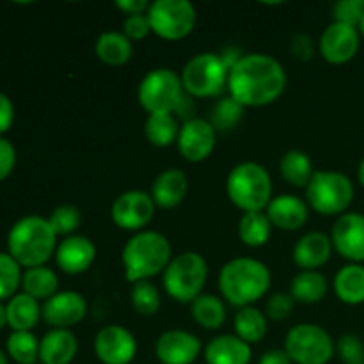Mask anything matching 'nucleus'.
Wrapping results in <instances>:
<instances>
[{"label":"nucleus","instance_id":"f257e3e1","mask_svg":"<svg viewBox=\"0 0 364 364\" xmlns=\"http://www.w3.org/2000/svg\"><path fill=\"white\" fill-rule=\"evenodd\" d=\"M287 87L284 66L269 53H245L231 66L228 95L245 109L279 100Z\"/></svg>","mask_w":364,"mask_h":364},{"label":"nucleus","instance_id":"f03ea898","mask_svg":"<svg viewBox=\"0 0 364 364\" xmlns=\"http://www.w3.org/2000/svg\"><path fill=\"white\" fill-rule=\"evenodd\" d=\"M217 284L220 297L240 309L262 301L269 294L272 274L259 259L233 258L220 269Z\"/></svg>","mask_w":364,"mask_h":364},{"label":"nucleus","instance_id":"7ed1b4c3","mask_svg":"<svg viewBox=\"0 0 364 364\" xmlns=\"http://www.w3.org/2000/svg\"><path fill=\"white\" fill-rule=\"evenodd\" d=\"M173 259V247L166 235L153 230L135 233L124 244L121 263L128 283L149 281L151 277L166 272Z\"/></svg>","mask_w":364,"mask_h":364},{"label":"nucleus","instance_id":"20e7f679","mask_svg":"<svg viewBox=\"0 0 364 364\" xmlns=\"http://www.w3.org/2000/svg\"><path fill=\"white\" fill-rule=\"evenodd\" d=\"M57 244L55 231L41 215L21 217L7 235V252L25 269L45 265L55 255Z\"/></svg>","mask_w":364,"mask_h":364},{"label":"nucleus","instance_id":"39448f33","mask_svg":"<svg viewBox=\"0 0 364 364\" xmlns=\"http://www.w3.org/2000/svg\"><path fill=\"white\" fill-rule=\"evenodd\" d=\"M226 194L244 213L265 212L272 201V178L262 164L240 162L228 174Z\"/></svg>","mask_w":364,"mask_h":364},{"label":"nucleus","instance_id":"423d86ee","mask_svg":"<svg viewBox=\"0 0 364 364\" xmlns=\"http://www.w3.org/2000/svg\"><path fill=\"white\" fill-rule=\"evenodd\" d=\"M208 281V263L196 251H185L173 256L169 267L162 274L166 294L180 304H192L205 290Z\"/></svg>","mask_w":364,"mask_h":364},{"label":"nucleus","instance_id":"0eeeda50","mask_svg":"<svg viewBox=\"0 0 364 364\" xmlns=\"http://www.w3.org/2000/svg\"><path fill=\"white\" fill-rule=\"evenodd\" d=\"M354 183L340 171H315L306 187V203L320 215H343L354 201Z\"/></svg>","mask_w":364,"mask_h":364},{"label":"nucleus","instance_id":"6e6552de","mask_svg":"<svg viewBox=\"0 0 364 364\" xmlns=\"http://www.w3.org/2000/svg\"><path fill=\"white\" fill-rule=\"evenodd\" d=\"M180 77L188 96L213 98L228 89L230 66L220 53L201 52L187 60Z\"/></svg>","mask_w":364,"mask_h":364},{"label":"nucleus","instance_id":"1a4fd4ad","mask_svg":"<svg viewBox=\"0 0 364 364\" xmlns=\"http://www.w3.org/2000/svg\"><path fill=\"white\" fill-rule=\"evenodd\" d=\"M185 96L181 77L171 68H155L148 71L137 89L139 105L149 114L174 112Z\"/></svg>","mask_w":364,"mask_h":364},{"label":"nucleus","instance_id":"9d476101","mask_svg":"<svg viewBox=\"0 0 364 364\" xmlns=\"http://www.w3.org/2000/svg\"><path fill=\"white\" fill-rule=\"evenodd\" d=\"M284 352L290 355L291 363L329 364L336 354V343L323 327L316 323H299L288 331Z\"/></svg>","mask_w":364,"mask_h":364},{"label":"nucleus","instance_id":"9b49d317","mask_svg":"<svg viewBox=\"0 0 364 364\" xmlns=\"http://www.w3.org/2000/svg\"><path fill=\"white\" fill-rule=\"evenodd\" d=\"M146 14L151 32L166 41L185 39L198 23V11L188 0H155Z\"/></svg>","mask_w":364,"mask_h":364},{"label":"nucleus","instance_id":"f8f14e48","mask_svg":"<svg viewBox=\"0 0 364 364\" xmlns=\"http://www.w3.org/2000/svg\"><path fill=\"white\" fill-rule=\"evenodd\" d=\"M156 205L149 192L127 191L114 199L110 206V219L119 230L139 233L155 219Z\"/></svg>","mask_w":364,"mask_h":364},{"label":"nucleus","instance_id":"ddd939ff","mask_svg":"<svg viewBox=\"0 0 364 364\" xmlns=\"http://www.w3.org/2000/svg\"><path fill=\"white\" fill-rule=\"evenodd\" d=\"M217 144V130L206 117H192L180 128L176 148L187 162H205Z\"/></svg>","mask_w":364,"mask_h":364},{"label":"nucleus","instance_id":"4468645a","mask_svg":"<svg viewBox=\"0 0 364 364\" xmlns=\"http://www.w3.org/2000/svg\"><path fill=\"white\" fill-rule=\"evenodd\" d=\"M361 45V32L358 27L352 25L333 21L326 27V31L320 36L318 52L329 64H347L358 53Z\"/></svg>","mask_w":364,"mask_h":364},{"label":"nucleus","instance_id":"2eb2a0df","mask_svg":"<svg viewBox=\"0 0 364 364\" xmlns=\"http://www.w3.org/2000/svg\"><path fill=\"white\" fill-rule=\"evenodd\" d=\"M95 354L103 364H130L137 355V340L123 326L110 323L95 336Z\"/></svg>","mask_w":364,"mask_h":364},{"label":"nucleus","instance_id":"dca6fc26","mask_svg":"<svg viewBox=\"0 0 364 364\" xmlns=\"http://www.w3.org/2000/svg\"><path fill=\"white\" fill-rule=\"evenodd\" d=\"M87 315V301L78 291H57L53 297L43 302L41 318L52 329H70L78 326Z\"/></svg>","mask_w":364,"mask_h":364},{"label":"nucleus","instance_id":"f3484780","mask_svg":"<svg viewBox=\"0 0 364 364\" xmlns=\"http://www.w3.org/2000/svg\"><path fill=\"white\" fill-rule=\"evenodd\" d=\"M333 247L341 258L350 263L364 262V215L358 212H347L340 215L331 231Z\"/></svg>","mask_w":364,"mask_h":364},{"label":"nucleus","instance_id":"a211bd4d","mask_svg":"<svg viewBox=\"0 0 364 364\" xmlns=\"http://www.w3.org/2000/svg\"><path fill=\"white\" fill-rule=\"evenodd\" d=\"M201 350V340L183 329L164 331L155 343V355L162 364H192Z\"/></svg>","mask_w":364,"mask_h":364},{"label":"nucleus","instance_id":"6ab92c4d","mask_svg":"<svg viewBox=\"0 0 364 364\" xmlns=\"http://www.w3.org/2000/svg\"><path fill=\"white\" fill-rule=\"evenodd\" d=\"M96 259L95 242L84 235H71L63 238L55 249V263L64 274L78 276L87 272Z\"/></svg>","mask_w":364,"mask_h":364},{"label":"nucleus","instance_id":"aec40b11","mask_svg":"<svg viewBox=\"0 0 364 364\" xmlns=\"http://www.w3.org/2000/svg\"><path fill=\"white\" fill-rule=\"evenodd\" d=\"M272 228L283 231H297L306 226L309 217V205L306 199L294 194H281L272 198L265 210Z\"/></svg>","mask_w":364,"mask_h":364},{"label":"nucleus","instance_id":"412c9836","mask_svg":"<svg viewBox=\"0 0 364 364\" xmlns=\"http://www.w3.org/2000/svg\"><path fill=\"white\" fill-rule=\"evenodd\" d=\"M188 192V178L178 167H169L162 171L153 180L149 196L155 205L162 210H173L185 201Z\"/></svg>","mask_w":364,"mask_h":364},{"label":"nucleus","instance_id":"4be33fe9","mask_svg":"<svg viewBox=\"0 0 364 364\" xmlns=\"http://www.w3.org/2000/svg\"><path fill=\"white\" fill-rule=\"evenodd\" d=\"M333 242L322 231H309L302 235L294 247V262L302 270H318L333 256Z\"/></svg>","mask_w":364,"mask_h":364},{"label":"nucleus","instance_id":"5701e85b","mask_svg":"<svg viewBox=\"0 0 364 364\" xmlns=\"http://www.w3.org/2000/svg\"><path fill=\"white\" fill-rule=\"evenodd\" d=\"M78 340L71 329H50L39 340L41 364H70L77 358Z\"/></svg>","mask_w":364,"mask_h":364},{"label":"nucleus","instance_id":"b1692460","mask_svg":"<svg viewBox=\"0 0 364 364\" xmlns=\"http://www.w3.org/2000/svg\"><path fill=\"white\" fill-rule=\"evenodd\" d=\"M251 359V345L235 334H219L205 347L206 364H249Z\"/></svg>","mask_w":364,"mask_h":364},{"label":"nucleus","instance_id":"393cba45","mask_svg":"<svg viewBox=\"0 0 364 364\" xmlns=\"http://www.w3.org/2000/svg\"><path fill=\"white\" fill-rule=\"evenodd\" d=\"M95 53L107 66H124L134 57V43L123 32L107 31L96 39Z\"/></svg>","mask_w":364,"mask_h":364},{"label":"nucleus","instance_id":"a878e982","mask_svg":"<svg viewBox=\"0 0 364 364\" xmlns=\"http://www.w3.org/2000/svg\"><path fill=\"white\" fill-rule=\"evenodd\" d=\"M333 288L343 304L359 306L364 302V267L361 263H348L338 270Z\"/></svg>","mask_w":364,"mask_h":364},{"label":"nucleus","instance_id":"bb28decb","mask_svg":"<svg viewBox=\"0 0 364 364\" xmlns=\"http://www.w3.org/2000/svg\"><path fill=\"white\" fill-rule=\"evenodd\" d=\"M7 326L13 331H32L41 320V306L39 301L27 294H16L6 304Z\"/></svg>","mask_w":364,"mask_h":364},{"label":"nucleus","instance_id":"cd10ccee","mask_svg":"<svg viewBox=\"0 0 364 364\" xmlns=\"http://www.w3.org/2000/svg\"><path fill=\"white\" fill-rule=\"evenodd\" d=\"M329 291V281L318 270H301L290 283V295L295 302L316 304Z\"/></svg>","mask_w":364,"mask_h":364},{"label":"nucleus","instance_id":"c85d7f7f","mask_svg":"<svg viewBox=\"0 0 364 364\" xmlns=\"http://www.w3.org/2000/svg\"><path fill=\"white\" fill-rule=\"evenodd\" d=\"M191 315L206 331H219L228 318L226 302L213 294H201L191 304Z\"/></svg>","mask_w":364,"mask_h":364},{"label":"nucleus","instance_id":"c756f323","mask_svg":"<svg viewBox=\"0 0 364 364\" xmlns=\"http://www.w3.org/2000/svg\"><path fill=\"white\" fill-rule=\"evenodd\" d=\"M235 336L249 345L259 343L269 333V318L263 311H259L255 306L240 308L233 320Z\"/></svg>","mask_w":364,"mask_h":364},{"label":"nucleus","instance_id":"7c9ffc66","mask_svg":"<svg viewBox=\"0 0 364 364\" xmlns=\"http://www.w3.org/2000/svg\"><path fill=\"white\" fill-rule=\"evenodd\" d=\"M180 128L178 117L173 112L149 114L144 123V135L155 148H169L176 144Z\"/></svg>","mask_w":364,"mask_h":364},{"label":"nucleus","instance_id":"2f4dec72","mask_svg":"<svg viewBox=\"0 0 364 364\" xmlns=\"http://www.w3.org/2000/svg\"><path fill=\"white\" fill-rule=\"evenodd\" d=\"M21 290L36 301L45 302L59 291V277L55 270L46 265L27 269L21 276Z\"/></svg>","mask_w":364,"mask_h":364},{"label":"nucleus","instance_id":"473e14b6","mask_svg":"<svg viewBox=\"0 0 364 364\" xmlns=\"http://www.w3.org/2000/svg\"><path fill=\"white\" fill-rule=\"evenodd\" d=\"M279 173L283 180L291 187L306 188L315 174V169H313V162L308 153L301 151V149H290L281 159Z\"/></svg>","mask_w":364,"mask_h":364},{"label":"nucleus","instance_id":"72a5a7b5","mask_svg":"<svg viewBox=\"0 0 364 364\" xmlns=\"http://www.w3.org/2000/svg\"><path fill=\"white\" fill-rule=\"evenodd\" d=\"M272 224L265 212H247L238 220V237L247 247H263L270 240Z\"/></svg>","mask_w":364,"mask_h":364},{"label":"nucleus","instance_id":"f704fd0d","mask_svg":"<svg viewBox=\"0 0 364 364\" xmlns=\"http://www.w3.org/2000/svg\"><path fill=\"white\" fill-rule=\"evenodd\" d=\"M7 355L18 364H36L39 361V340L32 331H13L7 338Z\"/></svg>","mask_w":364,"mask_h":364},{"label":"nucleus","instance_id":"c9c22d12","mask_svg":"<svg viewBox=\"0 0 364 364\" xmlns=\"http://www.w3.org/2000/svg\"><path fill=\"white\" fill-rule=\"evenodd\" d=\"M130 302L137 315L153 316L162 306V295L151 281H139L132 284Z\"/></svg>","mask_w":364,"mask_h":364},{"label":"nucleus","instance_id":"e433bc0d","mask_svg":"<svg viewBox=\"0 0 364 364\" xmlns=\"http://www.w3.org/2000/svg\"><path fill=\"white\" fill-rule=\"evenodd\" d=\"M244 112L245 107L240 105L237 100H233L228 95L213 105L208 119L217 132H230L240 123L242 117H244Z\"/></svg>","mask_w":364,"mask_h":364},{"label":"nucleus","instance_id":"4c0bfd02","mask_svg":"<svg viewBox=\"0 0 364 364\" xmlns=\"http://www.w3.org/2000/svg\"><path fill=\"white\" fill-rule=\"evenodd\" d=\"M48 223L57 237H71L82 224V212L75 205H59L52 210Z\"/></svg>","mask_w":364,"mask_h":364},{"label":"nucleus","instance_id":"58836bf2","mask_svg":"<svg viewBox=\"0 0 364 364\" xmlns=\"http://www.w3.org/2000/svg\"><path fill=\"white\" fill-rule=\"evenodd\" d=\"M21 267L9 252H0V301L16 295L21 287Z\"/></svg>","mask_w":364,"mask_h":364},{"label":"nucleus","instance_id":"ea45409f","mask_svg":"<svg viewBox=\"0 0 364 364\" xmlns=\"http://www.w3.org/2000/svg\"><path fill=\"white\" fill-rule=\"evenodd\" d=\"M334 21L358 27L364 18V0H340L333 6Z\"/></svg>","mask_w":364,"mask_h":364},{"label":"nucleus","instance_id":"a19ab883","mask_svg":"<svg viewBox=\"0 0 364 364\" xmlns=\"http://www.w3.org/2000/svg\"><path fill=\"white\" fill-rule=\"evenodd\" d=\"M336 354L343 364H364V343L355 334H343L336 343Z\"/></svg>","mask_w":364,"mask_h":364},{"label":"nucleus","instance_id":"79ce46f5","mask_svg":"<svg viewBox=\"0 0 364 364\" xmlns=\"http://www.w3.org/2000/svg\"><path fill=\"white\" fill-rule=\"evenodd\" d=\"M295 306V299L291 297L290 294H272L269 297V301L265 302V315L267 318L276 320V322H281V320H287L288 316L291 315Z\"/></svg>","mask_w":364,"mask_h":364},{"label":"nucleus","instance_id":"37998d69","mask_svg":"<svg viewBox=\"0 0 364 364\" xmlns=\"http://www.w3.org/2000/svg\"><path fill=\"white\" fill-rule=\"evenodd\" d=\"M121 32H123L132 43L144 39L146 36L151 32L148 14H130V16H127L123 21V31Z\"/></svg>","mask_w":364,"mask_h":364},{"label":"nucleus","instance_id":"c03bdc74","mask_svg":"<svg viewBox=\"0 0 364 364\" xmlns=\"http://www.w3.org/2000/svg\"><path fill=\"white\" fill-rule=\"evenodd\" d=\"M290 53L294 55V59L302 60V63H308L315 55V41L309 34L304 32H297V34L291 36L290 41Z\"/></svg>","mask_w":364,"mask_h":364},{"label":"nucleus","instance_id":"a18cd8bd","mask_svg":"<svg viewBox=\"0 0 364 364\" xmlns=\"http://www.w3.org/2000/svg\"><path fill=\"white\" fill-rule=\"evenodd\" d=\"M14 166H16V149L11 141L0 135V181L13 173Z\"/></svg>","mask_w":364,"mask_h":364},{"label":"nucleus","instance_id":"49530a36","mask_svg":"<svg viewBox=\"0 0 364 364\" xmlns=\"http://www.w3.org/2000/svg\"><path fill=\"white\" fill-rule=\"evenodd\" d=\"M14 121V105L9 96L0 92V135L6 134Z\"/></svg>","mask_w":364,"mask_h":364},{"label":"nucleus","instance_id":"de8ad7c7","mask_svg":"<svg viewBox=\"0 0 364 364\" xmlns=\"http://www.w3.org/2000/svg\"><path fill=\"white\" fill-rule=\"evenodd\" d=\"M149 4L148 0H117L116 7L119 11H123L127 16L130 14H146L149 9Z\"/></svg>","mask_w":364,"mask_h":364},{"label":"nucleus","instance_id":"09e8293b","mask_svg":"<svg viewBox=\"0 0 364 364\" xmlns=\"http://www.w3.org/2000/svg\"><path fill=\"white\" fill-rule=\"evenodd\" d=\"M258 364H294V363H291L290 355L284 352V348H274V350L265 352V354L259 358Z\"/></svg>","mask_w":364,"mask_h":364},{"label":"nucleus","instance_id":"8fccbe9b","mask_svg":"<svg viewBox=\"0 0 364 364\" xmlns=\"http://www.w3.org/2000/svg\"><path fill=\"white\" fill-rule=\"evenodd\" d=\"M6 326H7V309H6V304L0 301V331H2Z\"/></svg>","mask_w":364,"mask_h":364},{"label":"nucleus","instance_id":"3c124183","mask_svg":"<svg viewBox=\"0 0 364 364\" xmlns=\"http://www.w3.org/2000/svg\"><path fill=\"white\" fill-rule=\"evenodd\" d=\"M358 180H359V183H361V185H363V188H364V156H363L361 164H359V169H358Z\"/></svg>","mask_w":364,"mask_h":364},{"label":"nucleus","instance_id":"603ef678","mask_svg":"<svg viewBox=\"0 0 364 364\" xmlns=\"http://www.w3.org/2000/svg\"><path fill=\"white\" fill-rule=\"evenodd\" d=\"M0 364H7V355L4 350H0Z\"/></svg>","mask_w":364,"mask_h":364},{"label":"nucleus","instance_id":"864d4df0","mask_svg":"<svg viewBox=\"0 0 364 364\" xmlns=\"http://www.w3.org/2000/svg\"><path fill=\"white\" fill-rule=\"evenodd\" d=\"M359 32H361V36L364 38V18H363L361 23H359Z\"/></svg>","mask_w":364,"mask_h":364}]
</instances>
